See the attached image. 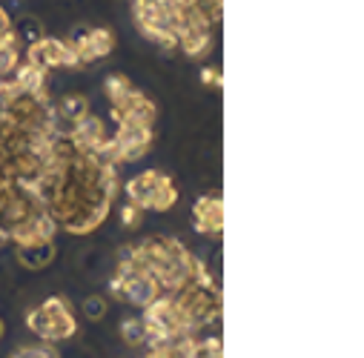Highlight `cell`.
<instances>
[{"label": "cell", "mask_w": 364, "mask_h": 358, "mask_svg": "<svg viewBox=\"0 0 364 358\" xmlns=\"http://www.w3.org/2000/svg\"><path fill=\"white\" fill-rule=\"evenodd\" d=\"M193 221H196V229L198 232H221L224 227V207H221V198L218 195H204L196 210H193Z\"/></svg>", "instance_id": "cell-5"}, {"label": "cell", "mask_w": 364, "mask_h": 358, "mask_svg": "<svg viewBox=\"0 0 364 358\" xmlns=\"http://www.w3.org/2000/svg\"><path fill=\"white\" fill-rule=\"evenodd\" d=\"M29 327L43 341H63V338L75 335V318H72V310L63 298H49L38 310H32Z\"/></svg>", "instance_id": "cell-2"}, {"label": "cell", "mask_w": 364, "mask_h": 358, "mask_svg": "<svg viewBox=\"0 0 364 358\" xmlns=\"http://www.w3.org/2000/svg\"><path fill=\"white\" fill-rule=\"evenodd\" d=\"M121 335H124V341H127L129 347L144 344V341H146V321H144V318H124Z\"/></svg>", "instance_id": "cell-9"}, {"label": "cell", "mask_w": 364, "mask_h": 358, "mask_svg": "<svg viewBox=\"0 0 364 358\" xmlns=\"http://www.w3.org/2000/svg\"><path fill=\"white\" fill-rule=\"evenodd\" d=\"M4 332H6V327H4V321H0V338H4Z\"/></svg>", "instance_id": "cell-16"}, {"label": "cell", "mask_w": 364, "mask_h": 358, "mask_svg": "<svg viewBox=\"0 0 364 358\" xmlns=\"http://www.w3.org/2000/svg\"><path fill=\"white\" fill-rule=\"evenodd\" d=\"M86 115H89V98L72 92V95H63V98L55 104L52 121H66V124L72 126V124H77V121L86 118Z\"/></svg>", "instance_id": "cell-7"}, {"label": "cell", "mask_w": 364, "mask_h": 358, "mask_svg": "<svg viewBox=\"0 0 364 358\" xmlns=\"http://www.w3.org/2000/svg\"><path fill=\"white\" fill-rule=\"evenodd\" d=\"M26 60L38 69H58V66H77L75 49L72 43H63L58 38H41L35 43H29L26 49Z\"/></svg>", "instance_id": "cell-3"}, {"label": "cell", "mask_w": 364, "mask_h": 358, "mask_svg": "<svg viewBox=\"0 0 364 358\" xmlns=\"http://www.w3.org/2000/svg\"><path fill=\"white\" fill-rule=\"evenodd\" d=\"M104 89H107L109 101H112V104L118 107V104H121V101H124V98H127V95L132 92L135 86H132V83H129V80H127L124 75H109V77H107V83H104Z\"/></svg>", "instance_id": "cell-10"}, {"label": "cell", "mask_w": 364, "mask_h": 358, "mask_svg": "<svg viewBox=\"0 0 364 358\" xmlns=\"http://www.w3.org/2000/svg\"><path fill=\"white\" fill-rule=\"evenodd\" d=\"M52 258H55L52 241H46V244H32V246H18V261L26 266V270H41V266H46Z\"/></svg>", "instance_id": "cell-8"}, {"label": "cell", "mask_w": 364, "mask_h": 358, "mask_svg": "<svg viewBox=\"0 0 364 358\" xmlns=\"http://www.w3.org/2000/svg\"><path fill=\"white\" fill-rule=\"evenodd\" d=\"M72 49H75L77 66L95 63V60L107 58V55L115 49V35H112V29H107V26H98V29H92V32L80 35V38L72 43Z\"/></svg>", "instance_id": "cell-4"}, {"label": "cell", "mask_w": 364, "mask_h": 358, "mask_svg": "<svg viewBox=\"0 0 364 358\" xmlns=\"http://www.w3.org/2000/svg\"><path fill=\"white\" fill-rule=\"evenodd\" d=\"M127 195H129V201L135 207H141V210H158V212L169 210L178 201L175 184L169 181L166 175L155 172V169L132 178V181L127 184Z\"/></svg>", "instance_id": "cell-1"}, {"label": "cell", "mask_w": 364, "mask_h": 358, "mask_svg": "<svg viewBox=\"0 0 364 358\" xmlns=\"http://www.w3.org/2000/svg\"><path fill=\"white\" fill-rule=\"evenodd\" d=\"M15 86L21 89L23 95L29 98H38V101H46V72L32 66L29 60L26 63H18L15 69Z\"/></svg>", "instance_id": "cell-6"}, {"label": "cell", "mask_w": 364, "mask_h": 358, "mask_svg": "<svg viewBox=\"0 0 364 358\" xmlns=\"http://www.w3.org/2000/svg\"><path fill=\"white\" fill-rule=\"evenodd\" d=\"M83 315H86L89 321H101V318L107 315V298H101V295H86V298H83Z\"/></svg>", "instance_id": "cell-11"}, {"label": "cell", "mask_w": 364, "mask_h": 358, "mask_svg": "<svg viewBox=\"0 0 364 358\" xmlns=\"http://www.w3.org/2000/svg\"><path fill=\"white\" fill-rule=\"evenodd\" d=\"M121 221H124L127 229H135V227H141V221H144V210L135 207V204H127V207L121 210Z\"/></svg>", "instance_id": "cell-12"}, {"label": "cell", "mask_w": 364, "mask_h": 358, "mask_svg": "<svg viewBox=\"0 0 364 358\" xmlns=\"http://www.w3.org/2000/svg\"><path fill=\"white\" fill-rule=\"evenodd\" d=\"M201 83L204 86H213V89H221V72L215 66H204L201 69Z\"/></svg>", "instance_id": "cell-13"}, {"label": "cell", "mask_w": 364, "mask_h": 358, "mask_svg": "<svg viewBox=\"0 0 364 358\" xmlns=\"http://www.w3.org/2000/svg\"><path fill=\"white\" fill-rule=\"evenodd\" d=\"M9 29H12V21H9L6 9H0V38H4V35H6Z\"/></svg>", "instance_id": "cell-14"}, {"label": "cell", "mask_w": 364, "mask_h": 358, "mask_svg": "<svg viewBox=\"0 0 364 358\" xmlns=\"http://www.w3.org/2000/svg\"><path fill=\"white\" fill-rule=\"evenodd\" d=\"M146 4H181V0H146Z\"/></svg>", "instance_id": "cell-15"}]
</instances>
